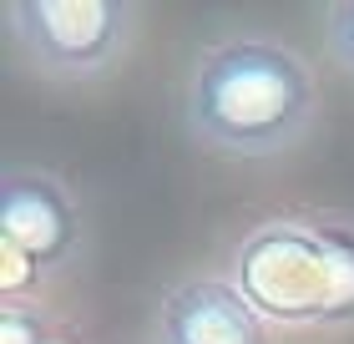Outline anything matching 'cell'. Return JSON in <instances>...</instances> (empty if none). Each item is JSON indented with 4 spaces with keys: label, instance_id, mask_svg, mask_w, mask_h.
I'll use <instances>...</instances> for the list:
<instances>
[{
    "label": "cell",
    "instance_id": "cell-1",
    "mask_svg": "<svg viewBox=\"0 0 354 344\" xmlns=\"http://www.w3.org/2000/svg\"><path fill=\"white\" fill-rule=\"evenodd\" d=\"M319 122V81L288 41L238 30L203 46L183 87L187 137L223 157L263 162L299 147Z\"/></svg>",
    "mask_w": 354,
    "mask_h": 344
},
{
    "label": "cell",
    "instance_id": "cell-2",
    "mask_svg": "<svg viewBox=\"0 0 354 344\" xmlns=\"http://www.w3.org/2000/svg\"><path fill=\"white\" fill-rule=\"evenodd\" d=\"M233 284L283 329H349L354 324V218L294 212L259 223L233 248Z\"/></svg>",
    "mask_w": 354,
    "mask_h": 344
},
{
    "label": "cell",
    "instance_id": "cell-3",
    "mask_svg": "<svg viewBox=\"0 0 354 344\" xmlns=\"http://www.w3.org/2000/svg\"><path fill=\"white\" fill-rule=\"evenodd\" d=\"M137 6L127 0H10L6 30L15 56L51 81L106 76L132 46Z\"/></svg>",
    "mask_w": 354,
    "mask_h": 344
},
{
    "label": "cell",
    "instance_id": "cell-4",
    "mask_svg": "<svg viewBox=\"0 0 354 344\" xmlns=\"http://www.w3.org/2000/svg\"><path fill=\"white\" fill-rule=\"evenodd\" d=\"M0 238L30 273H66L86 253V218L71 188L46 168L0 172Z\"/></svg>",
    "mask_w": 354,
    "mask_h": 344
},
{
    "label": "cell",
    "instance_id": "cell-5",
    "mask_svg": "<svg viewBox=\"0 0 354 344\" xmlns=\"http://www.w3.org/2000/svg\"><path fill=\"white\" fill-rule=\"evenodd\" d=\"M152 344H268V329L228 273H198L167 289Z\"/></svg>",
    "mask_w": 354,
    "mask_h": 344
},
{
    "label": "cell",
    "instance_id": "cell-6",
    "mask_svg": "<svg viewBox=\"0 0 354 344\" xmlns=\"http://www.w3.org/2000/svg\"><path fill=\"white\" fill-rule=\"evenodd\" d=\"M0 344H71L61 324L30 299H6L0 304Z\"/></svg>",
    "mask_w": 354,
    "mask_h": 344
},
{
    "label": "cell",
    "instance_id": "cell-7",
    "mask_svg": "<svg viewBox=\"0 0 354 344\" xmlns=\"http://www.w3.org/2000/svg\"><path fill=\"white\" fill-rule=\"evenodd\" d=\"M324 46L329 56L354 76V0H334L324 10Z\"/></svg>",
    "mask_w": 354,
    "mask_h": 344
}]
</instances>
